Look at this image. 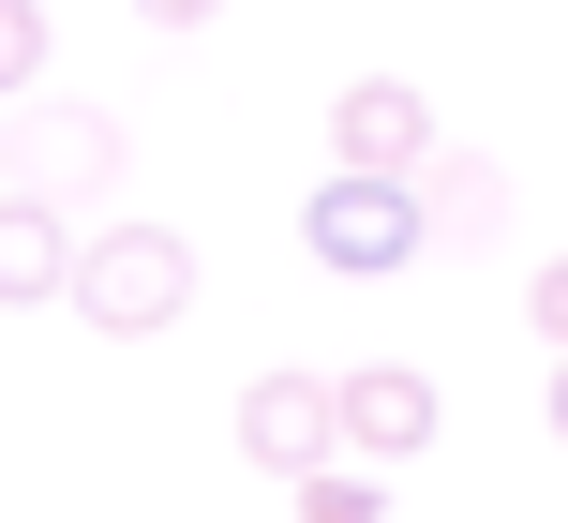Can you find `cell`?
Returning a JSON list of instances; mask_svg holds the SVG:
<instances>
[{
  "instance_id": "obj_9",
  "label": "cell",
  "mask_w": 568,
  "mask_h": 523,
  "mask_svg": "<svg viewBox=\"0 0 568 523\" xmlns=\"http://www.w3.org/2000/svg\"><path fill=\"white\" fill-rule=\"evenodd\" d=\"M284 494H300V523H389L374 464H314V479H284Z\"/></svg>"
},
{
  "instance_id": "obj_2",
  "label": "cell",
  "mask_w": 568,
  "mask_h": 523,
  "mask_svg": "<svg viewBox=\"0 0 568 523\" xmlns=\"http://www.w3.org/2000/svg\"><path fill=\"white\" fill-rule=\"evenodd\" d=\"M300 239H314V269H344V285H389V269H419V255H434L419 180H314Z\"/></svg>"
},
{
  "instance_id": "obj_11",
  "label": "cell",
  "mask_w": 568,
  "mask_h": 523,
  "mask_svg": "<svg viewBox=\"0 0 568 523\" xmlns=\"http://www.w3.org/2000/svg\"><path fill=\"white\" fill-rule=\"evenodd\" d=\"M524 315H539V345H554V359H568V255H554V269H539V285H524Z\"/></svg>"
},
{
  "instance_id": "obj_14",
  "label": "cell",
  "mask_w": 568,
  "mask_h": 523,
  "mask_svg": "<svg viewBox=\"0 0 568 523\" xmlns=\"http://www.w3.org/2000/svg\"><path fill=\"white\" fill-rule=\"evenodd\" d=\"M554 434H568V359H554Z\"/></svg>"
},
{
  "instance_id": "obj_6",
  "label": "cell",
  "mask_w": 568,
  "mask_h": 523,
  "mask_svg": "<svg viewBox=\"0 0 568 523\" xmlns=\"http://www.w3.org/2000/svg\"><path fill=\"white\" fill-rule=\"evenodd\" d=\"M16 150H30V195H45V209L120 195V165H135V135H120L105 105H45V120H16Z\"/></svg>"
},
{
  "instance_id": "obj_13",
  "label": "cell",
  "mask_w": 568,
  "mask_h": 523,
  "mask_svg": "<svg viewBox=\"0 0 568 523\" xmlns=\"http://www.w3.org/2000/svg\"><path fill=\"white\" fill-rule=\"evenodd\" d=\"M0 195H30V150H16V120H0Z\"/></svg>"
},
{
  "instance_id": "obj_1",
  "label": "cell",
  "mask_w": 568,
  "mask_h": 523,
  "mask_svg": "<svg viewBox=\"0 0 568 523\" xmlns=\"http://www.w3.org/2000/svg\"><path fill=\"white\" fill-rule=\"evenodd\" d=\"M75 315L105 329V345L180 329V315H195V239H180V225H90L75 239Z\"/></svg>"
},
{
  "instance_id": "obj_8",
  "label": "cell",
  "mask_w": 568,
  "mask_h": 523,
  "mask_svg": "<svg viewBox=\"0 0 568 523\" xmlns=\"http://www.w3.org/2000/svg\"><path fill=\"white\" fill-rule=\"evenodd\" d=\"M419 225L449 239V255H479V239L509 225V165H494V150H434L419 165Z\"/></svg>"
},
{
  "instance_id": "obj_7",
  "label": "cell",
  "mask_w": 568,
  "mask_h": 523,
  "mask_svg": "<svg viewBox=\"0 0 568 523\" xmlns=\"http://www.w3.org/2000/svg\"><path fill=\"white\" fill-rule=\"evenodd\" d=\"M75 209L45 195H0V315H45V299H75Z\"/></svg>"
},
{
  "instance_id": "obj_4",
  "label": "cell",
  "mask_w": 568,
  "mask_h": 523,
  "mask_svg": "<svg viewBox=\"0 0 568 523\" xmlns=\"http://www.w3.org/2000/svg\"><path fill=\"white\" fill-rule=\"evenodd\" d=\"M434 150H449V135H434V105H419L404 75H359V90L329 105V180H419Z\"/></svg>"
},
{
  "instance_id": "obj_12",
  "label": "cell",
  "mask_w": 568,
  "mask_h": 523,
  "mask_svg": "<svg viewBox=\"0 0 568 523\" xmlns=\"http://www.w3.org/2000/svg\"><path fill=\"white\" fill-rule=\"evenodd\" d=\"M135 16H150V30H210L225 0H135Z\"/></svg>"
},
{
  "instance_id": "obj_3",
  "label": "cell",
  "mask_w": 568,
  "mask_h": 523,
  "mask_svg": "<svg viewBox=\"0 0 568 523\" xmlns=\"http://www.w3.org/2000/svg\"><path fill=\"white\" fill-rule=\"evenodd\" d=\"M329 419H344V464H419V449L449 434V404H434L419 359H359V375H329Z\"/></svg>"
},
{
  "instance_id": "obj_5",
  "label": "cell",
  "mask_w": 568,
  "mask_h": 523,
  "mask_svg": "<svg viewBox=\"0 0 568 523\" xmlns=\"http://www.w3.org/2000/svg\"><path fill=\"white\" fill-rule=\"evenodd\" d=\"M240 464H270V479H314V464H344L329 375H255V389H240Z\"/></svg>"
},
{
  "instance_id": "obj_10",
  "label": "cell",
  "mask_w": 568,
  "mask_h": 523,
  "mask_svg": "<svg viewBox=\"0 0 568 523\" xmlns=\"http://www.w3.org/2000/svg\"><path fill=\"white\" fill-rule=\"evenodd\" d=\"M45 45H60V30H45V0H0V105L45 75Z\"/></svg>"
}]
</instances>
